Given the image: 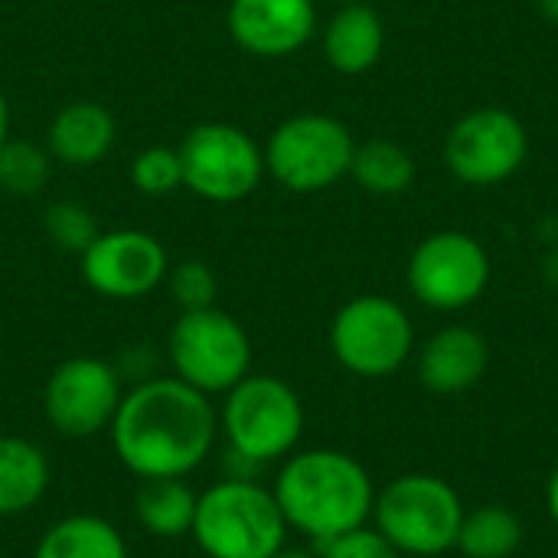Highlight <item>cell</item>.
<instances>
[{
	"instance_id": "6da1fadb",
	"label": "cell",
	"mask_w": 558,
	"mask_h": 558,
	"mask_svg": "<svg viewBox=\"0 0 558 558\" xmlns=\"http://www.w3.org/2000/svg\"><path fill=\"white\" fill-rule=\"evenodd\" d=\"M108 435L121 468L137 481L190 477L219 438V412L183 379L147 376L124 392Z\"/></svg>"
},
{
	"instance_id": "7a4b0ae2",
	"label": "cell",
	"mask_w": 558,
	"mask_h": 558,
	"mask_svg": "<svg viewBox=\"0 0 558 558\" xmlns=\"http://www.w3.org/2000/svg\"><path fill=\"white\" fill-rule=\"evenodd\" d=\"M288 530L327 543L373 520L376 487L369 471L347 451L311 448L284 458L271 487Z\"/></svg>"
},
{
	"instance_id": "3957f363",
	"label": "cell",
	"mask_w": 558,
	"mask_h": 558,
	"mask_svg": "<svg viewBox=\"0 0 558 558\" xmlns=\"http://www.w3.org/2000/svg\"><path fill=\"white\" fill-rule=\"evenodd\" d=\"M190 536L209 558H271L288 546V523L268 487L222 477L199 494Z\"/></svg>"
},
{
	"instance_id": "277c9868",
	"label": "cell",
	"mask_w": 558,
	"mask_h": 558,
	"mask_svg": "<svg viewBox=\"0 0 558 558\" xmlns=\"http://www.w3.org/2000/svg\"><path fill=\"white\" fill-rule=\"evenodd\" d=\"M219 432L226 435L229 451L255 468L284 461L298 451L304 435V402L284 379L248 373L222 396Z\"/></svg>"
},
{
	"instance_id": "5b68a950",
	"label": "cell",
	"mask_w": 558,
	"mask_h": 558,
	"mask_svg": "<svg viewBox=\"0 0 558 558\" xmlns=\"http://www.w3.org/2000/svg\"><path fill=\"white\" fill-rule=\"evenodd\" d=\"M373 520L402 556H445L458 546L464 504L445 477L402 474L376 494Z\"/></svg>"
},
{
	"instance_id": "8992f818",
	"label": "cell",
	"mask_w": 558,
	"mask_h": 558,
	"mask_svg": "<svg viewBox=\"0 0 558 558\" xmlns=\"http://www.w3.org/2000/svg\"><path fill=\"white\" fill-rule=\"evenodd\" d=\"M356 141L333 114H294L265 144V173L291 193H324L350 177Z\"/></svg>"
},
{
	"instance_id": "52a82bcc",
	"label": "cell",
	"mask_w": 558,
	"mask_h": 558,
	"mask_svg": "<svg viewBox=\"0 0 558 558\" xmlns=\"http://www.w3.org/2000/svg\"><path fill=\"white\" fill-rule=\"evenodd\" d=\"M333 360L360 379H386L415 353V327L405 307L386 294H360L330 320Z\"/></svg>"
},
{
	"instance_id": "ba28073f",
	"label": "cell",
	"mask_w": 558,
	"mask_h": 558,
	"mask_svg": "<svg viewBox=\"0 0 558 558\" xmlns=\"http://www.w3.org/2000/svg\"><path fill=\"white\" fill-rule=\"evenodd\" d=\"M167 353L173 376L209 399L226 396L252 373V340L245 327L219 307L180 314L170 330Z\"/></svg>"
},
{
	"instance_id": "9c48e42d",
	"label": "cell",
	"mask_w": 558,
	"mask_h": 558,
	"mask_svg": "<svg viewBox=\"0 0 558 558\" xmlns=\"http://www.w3.org/2000/svg\"><path fill=\"white\" fill-rule=\"evenodd\" d=\"M183 186L209 203H239L265 177V150L248 131L229 121H206L180 141Z\"/></svg>"
},
{
	"instance_id": "30bf717a",
	"label": "cell",
	"mask_w": 558,
	"mask_h": 558,
	"mask_svg": "<svg viewBox=\"0 0 558 558\" xmlns=\"http://www.w3.org/2000/svg\"><path fill=\"white\" fill-rule=\"evenodd\" d=\"M405 281L422 307L441 314L464 311L481 301L490 284V255L471 232L441 229L415 245Z\"/></svg>"
},
{
	"instance_id": "8fae6325",
	"label": "cell",
	"mask_w": 558,
	"mask_h": 558,
	"mask_svg": "<svg viewBox=\"0 0 558 558\" xmlns=\"http://www.w3.org/2000/svg\"><path fill=\"white\" fill-rule=\"evenodd\" d=\"M441 157L458 183L477 190L500 186L526 163L530 134L526 124L507 108H474L451 124Z\"/></svg>"
},
{
	"instance_id": "7c38bea8",
	"label": "cell",
	"mask_w": 558,
	"mask_h": 558,
	"mask_svg": "<svg viewBox=\"0 0 558 558\" xmlns=\"http://www.w3.org/2000/svg\"><path fill=\"white\" fill-rule=\"evenodd\" d=\"M124 399L121 373L98 356L62 360L43 386L46 422L62 438H95L111 428Z\"/></svg>"
},
{
	"instance_id": "4fadbf2b",
	"label": "cell",
	"mask_w": 558,
	"mask_h": 558,
	"mask_svg": "<svg viewBox=\"0 0 558 558\" xmlns=\"http://www.w3.org/2000/svg\"><path fill=\"white\" fill-rule=\"evenodd\" d=\"M167 248L141 229H111L82 252L85 284L111 301H137L167 281Z\"/></svg>"
},
{
	"instance_id": "5bb4252c",
	"label": "cell",
	"mask_w": 558,
	"mask_h": 558,
	"mask_svg": "<svg viewBox=\"0 0 558 558\" xmlns=\"http://www.w3.org/2000/svg\"><path fill=\"white\" fill-rule=\"evenodd\" d=\"M232 39L258 59L301 52L317 29L314 0H232L226 13Z\"/></svg>"
},
{
	"instance_id": "9a60e30c",
	"label": "cell",
	"mask_w": 558,
	"mask_h": 558,
	"mask_svg": "<svg viewBox=\"0 0 558 558\" xmlns=\"http://www.w3.org/2000/svg\"><path fill=\"white\" fill-rule=\"evenodd\" d=\"M415 366H418V383L428 392L461 396L484 379V373L490 366V347L474 327L451 324V327L435 330L418 347Z\"/></svg>"
},
{
	"instance_id": "2e32d148",
	"label": "cell",
	"mask_w": 558,
	"mask_h": 558,
	"mask_svg": "<svg viewBox=\"0 0 558 558\" xmlns=\"http://www.w3.org/2000/svg\"><path fill=\"white\" fill-rule=\"evenodd\" d=\"M118 128L98 101H69L56 111L46 131V150L65 167H95L114 147Z\"/></svg>"
},
{
	"instance_id": "e0dca14e",
	"label": "cell",
	"mask_w": 558,
	"mask_h": 558,
	"mask_svg": "<svg viewBox=\"0 0 558 558\" xmlns=\"http://www.w3.org/2000/svg\"><path fill=\"white\" fill-rule=\"evenodd\" d=\"M386 49V23L366 3H343L324 26V59L340 75L369 72Z\"/></svg>"
},
{
	"instance_id": "ac0fdd59",
	"label": "cell",
	"mask_w": 558,
	"mask_h": 558,
	"mask_svg": "<svg viewBox=\"0 0 558 558\" xmlns=\"http://www.w3.org/2000/svg\"><path fill=\"white\" fill-rule=\"evenodd\" d=\"M52 481L46 451L16 435H0V520L33 510Z\"/></svg>"
},
{
	"instance_id": "d6986e66",
	"label": "cell",
	"mask_w": 558,
	"mask_h": 558,
	"mask_svg": "<svg viewBox=\"0 0 558 558\" xmlns=\"http://www.w3.org/2000/svg\"><path fill=\"white\" fill-rule=\"evenodd\" d=\"M33 558H131L128 556V543L121 536V530L114 523H108L105 517L95 513H75V517H62L59 523H52L36 549Z\"/></svg>"
},
{
	"instance_id": "ffe728a7",
	"label": "cell",
	"mask_w": 558,
	"mask_h": 558,
	"mask_svg": "<svg viewBox=\"0 0 558 558\" xmlns=\"http://www.w3.org/2000/svg\"><path fill=\"white\" fill-rule=\"evenodd\" d=\"M196 500L186 487V477H160V481H141V490L134 494V517L141 530L160 539H180L190 536Z\"/></svg>"
},
{
	"instance_id": "44dd1931",
	"label": "cell",
	"mask_w": 558,
	"mask_h": 558,
	"mask_svg": "<svg viewBox=\"0 0 558 558\" xmlns=\"http://www.w3.org/2000/svg\"><path fill=\"white\" fill-rule=\"evenodd\" d=\"M350 177L360 190L373 196H399L415 183V157L396 141L373 137L366 144H356Z\"/></svg>"
},
{
	"instance_id": "7402d4cb",
	"label": "cell",
	"mask_w": 558,
	"mask_h": 558,
	"mask_svg": "<svg viewBox=\"0 0 558 558\" xmlns=\"http://www.w3.org/2000/svg\"><path fill=\"white\" fill-rule=\"evenodd\" d=\"M523 546V523L504 504H484L464 510L458 553L464 558H513Z\"/></svg>"
},
{
	"instance_id": "603a6c76",
	"label": "cell",
	"mask_w": 558,
	"mask_h": 558,
	"mask_svg": "<svg viewBox=\"0 0 558 558\" xmlns=\"http://www.w3.org/2000/svg\"><path fill=\"white\" fill-rule=\"evenodd\" d=\"M52 157L46 147L29 141H3L0 144V190L10 196H36L49 180Z\"/></svg>"
},
{
	"instance_id": "cb8c5ba5",
	"label": "cell",
	"mask_w": 558,
	"mask_h": 558,
	"mask_svg": "<svg viewBox=\"0 0 558 558\" xmlns=\"http://www.w3.org/2000/svg\"><path fill=\"white\" fill-rule=\"evenodd\" d=\"M43 229L52 245H59L62 252H75V255H82L101 232L95 216L88 213V206H82L75 199L52 203L43 216Z\"/></svg>"
},
{
	"instance_id": "d4e9b609",
	"label": "cell",
	"mask_w": 558,
	"mask_h": 558,
	"mask_svg": "<svg viewBox=\"0 0 558 558\" xmlns=\"http://www.w3.org/2000/svg\"><path fill=\"white\" fill-rule=\"evenodd\" d=\"M131 183L144 193V196H170L183 186V163H180V150L167 147V144H154L144 147L134 163H131Z\"/></svg>"
},
{
	"instance_id": "484cf974",
	"label": "cell",
	"mask_w": 558,
	"mask_h": 558,
	"mask_svg": "<svg viewBox=\"0 0 558 558\" xmlns=\"http://www.w3.org/2000/svg\"><path fill=\"white\" fill-rule=\"evenodd\" d=\"M167 288H170V298L180 307V314L216 307V294H219L216 275L199 258H190V262H180L177 268H170L167 271Z\"/></svg>"
},
{
	"instance_id": "4316f807",
	"label": "cell",
	"mask_w": 558,
	"mask_h": 558,
	"mask_svg": "<svg viewBox=\"0 0 558 558\" xmlns=\"http://www.w3.org/2000/svg\"><path fill=\"white\" fill-rule=\"evenodd\" d=\"M320 558H402V553L376 530V526H360L343 536H333L317 546Z\"/></svg>"
},
{
	"instance_id": "83f0119b",
	"label": "cell",
	"mask_w": 558,
	"mask_h": 558,
	"mask_svg": "<svg viewBox=\"0 0 558 558\" xmlns=\"http://www.w3.org/2000/svg\"><path fill=\"white\" fill-rule=\"evenodd\" d=\"M546 510H549L553 523H556V526H558V464H556V468H553L549 481H546Z\"/></svg>"
},
{
	"instance_id": "f1b7e54d",
	"label": "cell",
	"mask_w": 558,
	"mask_h": 558,
	"mask_svg": "<svg viewBox=\"0 0 558 558\" xmlns=\"http://www.w3.org/2000/svg\"><path fill=\"white\" fill-rule=\"evenodd\" d=\"M543 275H546V284L558 291V245L546 255V265H543Z\"/></svg>"
},
{
	"instance_id": "f546056e",
	"label": "cell",
	"mask_w": 558,
	"mask_h": 558,
	"mask_svg": "<svg viewBox=\"0 0 558 558\" xmlns=\"http://www.w3.org/2000/svg\"><path fill=\"white\" fill-rule=\"evenodd\" d=\"M10 137V105H7V95L0 92V144Z\"/></svg>"
},
{
	"instance_id": "4dcf8cb0",
	"label": "cell",
	"mask_w": 558,
	"mask_h": 558,
	"mask_svg": "<svg viewBox=\"0 0 558 558\" xmlns=\"http://www.w3.org/2000/svg\"><path fill=\"white\" fill-rule=\"evenodd\" d=\"M271 558H320V553H311V549H294V546H284L278 549Z\"/></svg>"
},
{
	"instance_id": "1f68e13d",
	"label": "cell",
	"mask_w": 558,
	"mask_h": 558,
	"mask_svg": "<svg viewBox=\"0 0 558 558\" xmlns=\"http://www.w3.org/2000/svg\"><path fill=\"white\" fill-rule=\"evenodd\" d=\"M536 7H539V13H543L549 23H556L558 26V0H536Z\"/></svg>"
},
{
	"instance_id": "d6a6232c",
	"label": "cell",
	"mask_w": 558,
	"mask_h": 558,
	"mask_svg": "<svg viewBox=\"0 0 558 558\" xmlns=\"http://www.w3.org/2000/svg\"><path fill=\"white\" fill-rule=\"evenodd\" d=\"M330 3H337V7H343V3H360V0H330Z\"/></svg>"
}]
</instances>
